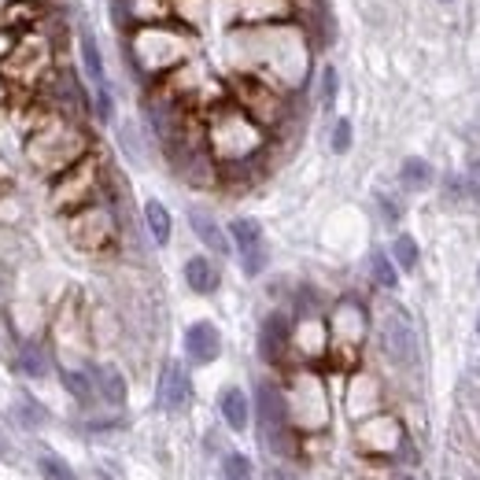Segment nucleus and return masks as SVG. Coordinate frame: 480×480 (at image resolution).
I'll return each instance as SVG.
<instances>
[{
	"instance_id": "nucleus-1",
	"label": "nucleus",
	"mask_w": 480,
	"mask_h": 480,
	"mask_svg": "<svg viewBox=\"0 0 480 480\" xmlns=\"http://www.w3.org/2000/svg\"><path fill=\"white\" fill-rule=\"evenodd\" d=\"M230 56L244 63L240 74H259L270 85H303V74L311 67L307 37L289 22H266V27H240L230 34Z\"/></svg>"
},
{
	"instance_id": "nucleus-2",
	"label": "nucleus",
	"mask_w": 480,
	"mask_h": 480,
	"mask_svg": "<svg viewBox=\"0 0 480 480\" xmlns=\"http://www.w3.org/2000/svg\"><path fill=\"white\" fill-rule=\"evenodd\" d=\"M204 141L215 163H248L266 144V126H259L237 100H222L207 111Z\"/></svg>"
},
{
	"instance_id": "nucleus-3",
	"label": "nucleus",
	"mask_w": 480,
	"mask_h": 480,
	"mask_svg": "<svg viewBox=\"0 0 480 480\" xmlns=\"http://www.w3.org/2000/svg\"><path fill=\"white\" fill-rule=\"evenodd\" d=\"M82 156H89V137L63 115H41L27 137V159L37 174H63Z\"/></svg>"
},
{
	"instance_id": "nucleus-4",
	"label": "nucleus",
	"mask_w": 480,
	"mask_h": 480,
	"mask_svg": "<svg viewBox=\"0 0 480 480\" xmlns=\"http://www.w3.org/2000/svg\"><path fill=\"white\" fill-rule=\"evenodd\" d=\"M192 53V34L174 27V22H148V27H134L130 34V60L148 78H167L170 70L189 63Z\"/></svg>"
},
{
	"instance_id": "nucleus-5",
	"label": "nucleus",
	"mask_w": 480,
	"mask_h": 480,
	"mask_svg": "<svg viewBox=\"0 0 480 480\" xmlns=\"http://www.w3.org/2000/svg\"><path fill=\"white\" fill-rule=\"evenodd\" d=\"M53 63H56L53 37L41 30H22L15 37V48L0 60V74H4L8 85H15V89H34L53 74Z\"/></svg>"
},
{
	"instance_id": "nucleus-6",
	"label": "nucleus",
	"mask_w": 480,
	"mask_h": 480,
	"mask_svg": "<svg viewBox=\"0 0 480 480\" xmlns=\"http://www.w3.org/2000/svg\"><path fill=\"white\" fill-rule=\"evenodd\" d=\"M285 403H289V421L307 428V433L325 428V421H329V403H325V385L318 373H307V370L296 373L285 392Z\"/></svg>"
},
{
	"instance_id": "nucleus-7",
	"label": "nucleus",
	"mask_w": 480,
	"mask_h": 480,
	"mask_svg": "<svg viewBox=\"0 0 480 480\" xmlns=\"http://www.w3.org/2000/svg\"><path fill=\"white\" fill-rule=\"evenodd\" d=\"M96 192H100V159L82 156L74 167H67L63 174H56L53 207L56 211H78V207L93 204Z\"/></svg>"
},
{
	"instance_id": "nucleus-8",
	"label": "nucleus",
	"mask_w": 480,
	"mask_h": 480,
	"mask_svg": "<svg viewBox=\"0 0 480 480\" xmlns=\"http://www.w3.org/2000/svg\"><path fill=\"white\" fill-rule=\"evenodd\" d=\"M233 100L259 126H273V122H281V115H285L281 89L270 85L266 78H259V74H237L233 78Z\"/></svg>"
},
{
	"instance_id": "nucleus-9",
	"label": "nucleus",
	"mask_w": 480,
	"mask_h": 480,
	"mask_svg": "<svg viewBox=\"0 0 480 480\" xmlns=\"http://www.w3.org/2000/svg\"><path fill=\"white\" fill-rule=\"evenodd\" d=\"M377 337H381V351L388 355V362H395V366H414L418 362L414 325H411L407 311L395 307V303L381 307V318H377Z\"/></svg>"
},
{
	"instance_id": "nucleus-10",
	"label": "nucleus",
	"mask_w": 480,
	"mask_h": 480,
	"mask_svg": "<svg viewBox=\"0 0 480 480\" xmlns=\"http://www.w3.org/2000/svg\"><path fill=\"white\" fill-rule=\"evenodd\" d=\"M67 237L78 251H104L115 240V215L104 204H85L78 211H70Z\"/></svg>"
},
{
	"instance_id": "nucleus-11",
	"label": "nucleus",
	"mask_w": 480,
	"mask_h": 480,
	"mask_svg": "<svg viewBox=\"0 0 480 480\" xmlns=\"http://www.w3.org/2000/svg\"><path fill=\"white\" fill-rule=\"evenodd\" d=\"M366 329H370V321H366L362 303L344 299V303H337L333 321H329V347L337 351L344 362H355L359 359V347L366 340Z\"/></svg>"
},
{
	"instance_id": "nucleus-12",
	"label": "nucleus",
	"mask_w": 480,
	"mask_h": 480,
	"mask_svg": "<svg viewBox=\"0 0 480 480\" xmlns=\"http://www.w3.org/2000/svg\"><path fill=\"white\" fill-rule=\"evenodd\" d=\"M256 399H259V428H263L266 447L277 451V454H289L292 451V436H289V403H285V392L273 388L270 381H263L256 388Z\"/></svg>"
},
{
	"instance_id": "nucleus-13",
	"label": "nucleus",
	"mask_w": 480,
	"mask_h": 480,
	"mask_svg": "<svg viewBox=\"0 0 480 480\" xmlns=\"http://www.w3.org/2000/svg\"><path fill=\"white\" fill-rule=\"evenodd\" d=\"M230 233H233V244L240 248V263H244V273H248V277L263 273V266H266L263 225H259L256 218H237V222H230Z\"/></svg>"
},
{
	"instance_id": "nucleus-14",
	"label": "nucleus",
	"mask_w": 480,
	"mask_h": 480,
	"mask_svg": "<svg viewBox=\"0 0 480 480\" xmlns=\"http://www.w3.org/2000/svg\"><path fill=\"white\" fill-rule=\"evenodd\" d=\"M296 15L292 0H233V19L240 27H266V22H289Z\"/></svg>"
},
{
	"instance_id": "nucleus-15",
	"label": "nucleus",
	"mask_w": 480,
	"mask_h": 480,
	"mask_svg": "<svg viewBox=\"0 0 480 480\" xmlns=\"http://www.w3.org/2000/svg\"><path fill=\"white\" fill-rule=\"evenodd\" d=\"M192 399V385H189V373L182 362H167L159 373V407L163 411H182L185 403Z\"/></svg>"
},
{
	"instance_id": "nucleus-16",
	"label": "nucleus",
	"mask_w": 480,
	"mask_h": 480,
	"mask_svg": "<svg viewBox=\"0 0 480 480\" xmlns=\"http://www.w3.org/2000/svg\"><path fill=\"white\" fill-rule=\"evenodd\" d=\"M115 15H118V22L130 19L134 27H148V22L174 19V8H170V0H115Z\"/></svg>"
},
{
	"instance_id": "nucleus-17",
	"label": "nucleus",
	"mask_w": 480,
	"mask_h": 480,
	"mask_svg": "<svg viewBox=\"0 0 480 480\" xmlns=\"http://www.w3.org/2000/svg\"><path fill=\"white\" fill-rule=\"evenodd\" d=\"M185 351H189V359L196 366H207L218 359V351H222V337L211 321H196L189 325V333H185Z\"/></svg>"
},
{
	"instance_id": "nucleus-18",
	"label": "nucleus",
	"mask_w": 480,
	"mask_h": 480,
	"mask_svg": "<svg viewBox=\"0 0 480 480\" xmlns=\"http://www.w3.org/2000/svg\"><path fill=\"white\" fill-rule=\"evenodd\" d=\"M292 344V329H289V318L285 314H270L259 329V351L266 362H281L285 351Z\"/></svg>"
},
{
	"instance_id": "nucleus-19",
	"label": "nucleus",
	"mask_w": 480,
	"mask_h": 480,
	"mask_svg": "<svg viewBox=\"0 0 480 480\" xmlns=\"http://www.w3.org/2000/svg\"><path fill=\"white\" fill-rule=\"evenodd\" d=\"M292 347L303 359H321L329 351V333H325V325L318 318H303L292 329Z\"/></svg>"
},
{
	"instance_id": "nucleus-20",
	"label": "nucleus",
	"mask_w": 480,
	"mask_h": 480,
	"mask_svg": "<svg viewBox=\"0 0 480 480\" xmlns=\"http://www.w3.org/2000/svg\"><path fill=\"white\" fill-rule=\"evenodd\" d=\"M78 48H82V63H85V74L93 78V85H108V74H104V60H100V45L93 37V27L82 19L78 22Z\"/></svg>"
},
{
	"instance_id": "nucleus-21",
	"label": "nucleus",
	"mask_w": 480,
	"mask_h": 480,
	"mask_svg": "<svg viewBox=\"0 0 480 480\" xmlns=\"http://www.w3.org/2000/svg\"><path fill=\"white\" fill-rule=\"evenodd\" d=\"M56 100H60V108L70 111V115H85V89L78 85V74L74 70H60L56 74Z\"/></svg>"
},
{
	"instance_id": "nucleus-22",
	"label": "nucleus",
	"mask_w": 480,
	"mask_h": 480,
	"mask_svg": "<svg viewBox=\"0 0 480 480\" xmlns=\"http://www.w3.org/2000/svg\"><path fill=\"white\" fill-rule=\"evenodd\" d=\"M189 222H192V230L196 237L204 240L211 251H218V256H230V237L222 233V225L207 215V211H189Z\"/></svg>"
},
{
	"instance_id": "nucleus-23",
	"label": "nucleus",
	"mask_w": 480,
	"mask_h": 480,
	"mask_svg": "<svg viewBox=\"0 0 480 480\" xmlns=\"http://www.w3.org/2000/svg\"><path fill=\"white\" fill-rule=\"evenodd\" d=\"M185 281H189L192 292L211 296V292L218 289V266H215L211 259H204V256H192V259L185 263Z\"/></svg>"
},
{
	"instance_id": "nucleus-24",
	"label": "nucleus",
	"mask_w": 480,
	"mask_h": 480,
	"mask_svg": "<svg viewBox=\"0 0 480 480\" xmlns=\"http://www.w3.org/2000/svg\"><path fill=\"white\" fill-rule=\"evenodd\" d=\"M37 19H41V4H37V0H12V4L0 12V22H4L8 30H15V34L34 30Z\"/></svg>"
},
{
	"instance_id": "nucleus-25",
	"label": "nucleus",
	"mask_w": 480,
	"mask_h": 480,
	"mask_svg": "<svg viewBox=\"0 0 480 480\" xmlns=\"http://www.w3.org/2000/svg\"><path fill=\"white\" fill-rule=\"evenodd\" d=\"M222 418H225L230 428H237V433L248 428V395L240 388H225L222 392Z\"/></svg>"
},
{
	"instance_id": "nucleus-26",
	"label": "nucleus",
	"mask_w": 480,
	"mask_h": 480,
	"mask_svg": "<svg viewBox=\"0 0 480 480\" xmlns=\"http://www.w3.org/2000/svg\"><path fill=\"white\" fill-rule=\"evenodd\" d=\"M399 182H403L407 192H425L428 185H433V167H428L425 159H418V156H411L407 163L399 167Z\"/></svg>"
},
{
	"instance_id": "nucleus-27",
	"label": "nucleus",
	"mask_w": 480,
	"mask_h": 480,
	"mask_svg": "<svg viewBox=\"0 0 480 480\" xmlns=\"http://www.w3.org/2000/svg\"><path fill=\"white\" fill-rule=\"evenodd\" d=\"M93 377H96L100 395H104L108 403H122V399H126V381H122V373H118V370L100 366V370H93Z\"/></svg>"
},
{
	"instance_id": "nucleus-28",
	"label": "nucleus",
	"mask_w": 480,
	"mask_h": 480,
	"mask_svg": "<svg viewBox=\"0 0 480 480\" xmlns=\"http://www.w3.org/2000/svg\"><path fill=\"white\" fill-rule=\"evenodd\" d=\"M144 218H148V230H151V237H156V244H167L170 240V211L159 204V199H148Z\"/></svg>"
},
{
	"instance_id": "nucleus-29",
	"label": "nucleus",
	"mask_w": 480,
	"mask_h": 480,
	"mask_svg": "<svg viewBox=\"0 0 480 480\" xmlns=\"http://www.w3.org/2000/svg\"><path fill=\"white\" fill-rule=\"evenodd\" d=\"M19 366H22V373H30V377H45V373H48L45 347H41V344H27V347L19 351Z\"/></svg>"
},
{
	"instance_id": "nucleus-30",
	"label": "nucleus",
	"mask_w": 480,
	"mask_h": 480,
	"mask_svg": "<svg viewBox=\"0 0 480 480\" xmlns=\"http://www.w3.org/2000/svg\"><path fill=\"white\" fill-rule=\"evenodd\" d=\"M370 270H373V281L381 285V289H395V285H399V281H395V266H392V259L385 256V251H373Z\"/></svg>"
},
{
	"instance_id": "nucleus-31",
	"label": "nucleus",
	"mask_w": 480,
	"mask_h": 480,
	"mask_svg": "<svg viewBox=\"0 0 480 480\" xmlns=\"http://www.w3.org/2000/svg\"><path fill=\"white\" fill-rule=\"evenodd\" d=\"M63 385H67V392L78 399V403H93V381L85 373H78V370H63Z\"/></svg>"
},
{
	"instance_id": "nucleus-32",
	"label": "nucleus",
	"mask_w": 480,
	"mask_h": 480,
	"mask_svg": "<svg viewBox=\"0 0 480 480\" xmlns=\"http://www.w3.org/2000/svg\"><path fill=\"white\" fill-rule=\"evenodd\" d=\"M392 256H395V263L403 266V270H414L418 266V240L414 237H395V244H392Z\"/></svg>"
},
{
	"instance_id": "nucleus-33",
	"label": "nucleus",
	"mask_w": 480,
	"mask_h": 480,
	"mask_svg": "<svg viewBox=\"0 0 480 480\" xmlns=\"http://www.w3.org/2000/svg\"><path fill=\"white\" fill-rule=\"evenodd\" d=\"M41 476L45 480H78V476H74V469L63 462V459H56V454H41Z\"/></svg>"
},
{
	"instance_id": "nucleus-34",
	"label": "nucleus",
	"mask_w": 480,
	"mask_h": 480,
	"mask_svg": "<svg viewBox=\"0 0 480 480\" xmlns=\"http://www.w3.org/2000/svg\"><path fill=\"white\" fill-rule=\"evenodd\" d=\"M337 89H340L337 67H325V70H321V108H333V104H337Z\"/></svg>"
},
{
	"instance_id": "nucleus-35",
	"label": "nucleus",
	"mask_w": 480,
	"mask_h": 480,
	"mask_svg": "<svg viewBox=\"0 0 480 480\" xmlns=\"http://www.w3.org/2000/svg\"><path fill=\"white\" fill-rule=\"evenodd\" d=\"M225 476L230 480H251V462L244 459V454H230V459H225Z\"/></svg>"
},
{
	"instance_id": "nucleus-36",
	"label": "nucleus",
	"mask_w": 480,
	"mask_h": 480,
	"mask_svg": "<svg viewBox=\"0 0 480 480\" xmlns=\"http://www.w3.org/2000/svg\"><path fill=\"white\" fill-rule=\"evenodd\" d=\"M351 148V122L347 118H337V126H333V151H344Z\"/></svg>"
},
{
	"instance_id": "nucleus-37",
	"label": "nucleus",
	"mask_w": 480,
	"mask_h": 480,
	"mask_svg": "<svg viewBox=\"0 0 480 480\" xmlns=\"http://www.w3.org/2000/svg\"><path fill=\"white\" fill-rule=\"evenodd\" d=\"M93 111H96L100 122L111 118V89H108V85H96V104H93Z\"/></svg>"
},
{
	"instance_id": "nucleus-38",
	"label": "nucleus",
	"mask_w": 480,
	"mask_h": 480,
	"mask_svg": "<svg viewBox=\"0 0 480 480\" xmlns=\"http://www.w3.org/2000/svg\"><path fill=\"white\" fill-rule=\"evenodd\" d=\"M15 37H19V34H15V30H8L4 22H0V60H4V56L12 53V48H15Z\"/></svg>"
},
{
	"instance_id": "nucleus-39",
	"label": "nucleus",
	"mask_w": 480,
	"mask_h": 480,
	"mask_svg": "<svg viewBox=\"0 0 480 480\" xmlns=\"http://www.w3.org/2000/svg\"><path fill=\"white\" fill-rule=\"evenodd\" d=\"M8 89H12V85H8V78H4V74H0V104H4V100H8Z\"/></svg>"
},
{
	"instance_id": "nucleus-40",
	"label": "nucleus",
	"mask_w": 480,
	"mask_h": 480,
	"mask_svg": "<svg viewBox=\"0 0 480 480\" xmlns=\"http://www.w3.org/2000/svg\"><path fill=\"white\" fill-rule=\"evenodd\" d=\"M4 292H8V273L0 270V299H4Z\"/></svg>"
},
{
	"instance_id": "nucleus-41",
	"label": "nucleus",
	"mask_w": 480,
	"mask_h": 480,
	"mask_svg": "<svg viewBox=\"0 0 480 480\" xmlns=\"http://www.w3.org/2000/svg\"><path fill=\"white\" fill-rule=\"evenodd\" d=\"M8 4H12V0H0V12H4V8H8Z\"/></svg>"
},
{
	"instance_id": "nucleus-42",
	"label": "nucleus",
	"mask_w": 480,
	"mask_h": 480,
	"mask_svg": "<svg viewBox=\"0 0 480 480\" xmlns=\"http://www.w3.org/2000/svg\"><path fill=\"white\" fill-rule=\"evenodd\" d=\"M476 329H480V321H476Z\"/></svg>"
},
{
	"instance_id": "nucleus-43",
	"label": "nucleus",
	"mask_w": 480,
	"mask_h": 480,
	"mask_svg": "<svg viewBox=\"0 0 480 480\" xmlns=\"http://www.w3.org/2000/svg\"><path fill=\"white\" fill-rule=\"evenodd\" d=\"M447 4H451V0H447Z\"/></svg>"
},
{
	"instance_id": "nucleus-44",
	"label": "nucleus",
	"mask_w": 480,
	"mask_h": 480,
	"mask_svg": "<svg viewBox=\"0 0 480 480\" xmlns=\"http://www.w3.org/2000/svg\"><path fill=\"white\" fill-rule=\"evenodd\" d=\"M407 480H411V476H407Z\"/></svg>"
}]
</instances>
